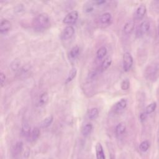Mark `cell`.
<instances>
[{
  "mask_svg": "<svg viewBox=\"0 0 159 159\" xmlns=\"http://www.w3.org/2000/svg\"><path fill=\"white\" fill-rule=\"evenodd\" d=\"M50 24L48 15L46 13H41L34 19L32 26L35 31L42 32L48 29L50 27Z\"/></svg>",
  "mask_w": 159,
  "mask_h": 159,
  "instance_id": "obj_1",
  "label": "cell"
},
{
  "mask_svg": "<svg viewBox=\"0 0 159 159\" xmlns=\"http://www.w3.org/2000/svg\"><path fill=\"white\" fill-rule=\"evenodd\" d=\"M144 75L148 80L154 81L159 76V65L154 64L148 66L145 70Z\"/></svg>",
  "mask_w": 159,
  "mask_h": 159,
  "instance_id": "obj_2",
  "label": "cell"
},
{
  "mask_svg": "<svg viewBox=\"0 0 159 159\" xmlns=\"http://www.w3.org/2000/svg\"><path fill=\"white\" fill-rule=\"evenodd\" d=\"M133 65V58L129 52H125L123 55V69L124 71H129Z\"/></svg>",
  "mask_w": 159,
  "mask_h": 159,
  "instance_id": "obj_3",
  "label": "cell"
},
{
  "mask_svg": "<svg viewBox=\"0 0 159 159\" xmlns=\"http://www.w3.org/2000/svg\"><path fill=\"white\" fill-rule=\"evenodd\" d=\"M79 16L78 12L77 11H72L63 18V22L65 24H72L76 22Z\"/></svg>",
  "mask_w": 159,
  "mask_h": 159,
  "instance_id": "obj_4",
  "label": "cell"
},
{
  "mask_svg": "<svg viewBox=\"0 0 159 159\" xmlns=\"http://www.w3.org/2000/svg\"><path fill=\"white\" fill-rule=\"evenodd\" d=\"M75 34V29L73 26L68 25L66 26L63 30L61 34V38L63 40H66L70 39Z\"/></svg>",
  "mask_w": 159,
  "mask_h": 159,
  "instance_id": "obj_5",
  "label": "cell"
},
{
  "mask_svg": "<svg viewBox=\"0 0 159 159\" xmlns=\"http://www.w3.org/2000/svg\"><path fill=\"white\" fill-rule=\"evenodd\" d=\"M150 29V23L147 21H143L138 27L137 31H136V35L138 37H140L142 36L143 34H145L146 32L148 31Z\"/></svg>",
  "mask_w": 159,
  "mask_h": 159,
  "instance_id": "obj_6",
  "label": "cell"
},
{
  "mask_svg": "<svg viewBox=\"0 0 159 159\" xmlns=\"http://www.w3.org/2000/svg\"><path fill=\"white\" fill-rule=\"evenodd\" d=\"M146 11H147L146 6L144 4H140L136 10L135 14V19L137 20L142 19L144 17L146 13Z\"/></svg>",
  "mask_w": 159,
  "mask_h": 159,
  "instance_id": "obj_7",
  "label": "cell"
},
{
  "mask_svg": "<svg viewBox=\"0 0 159 159\" xmlns=\"http://www.w3.org/2000/svg\"><path fill=\"white\" fill-rule=\"evenodd\" d=\"M11 28V23L7 19H3L0 22V32L1 34L7 32Z\"/></svg>",
  "mask_w": 159,
  "mask_h": 159,
  "instance_id": "obj_8",
  "label": "cell"
},
{
  "mask_svg": "<svg viewBox=\"0 0 159 159\" xmlns=\"http://www.w3.org/2000/svg\"><path fill=\"white\" fill-rule=\"evenodd\" d=\"M127 104V101L124 98L121 99L115 104L114 108V111L119 112L123 111L126 107Z\"/></svg>",
  "mask_w": 159,
  "mask_h": 159,
  "instance_id": "obj_9",
  "label": "cell"
},
{
  "mask_svg": "<svg viewBox=\"0 0 159 159\" xmlns=\"http://www.w3.org/2000/svg\"><path fill=\"white\" fill-rule=\"evenodd\" d=\"M99 20L101 24L107 25L110 24V22H111L112 16L109 12H105L100 16Z\"/></svg>",
  "mask_w": 159,
  "mask_h": 159,
  "instance_id": "obj_10",
  "label": "cell"
},
{
  "mask_svg": "<svg viewBox=\"0 0 159 159\" xmlns=\"http://www.w3.org/2000/svg\"><path fill=\"white\" fill-rule=\"evenodd\" d=\"M96 159H106L102 146L99 142L97 143L96 145Z\"/></svg>",
  "mask_w": 159,
  "mask_h": 159,
  "instance_id": "obj_11",
  "label": "cell"
},
{
  "mask_svg": "<svg viewBox=\"0 0 159 159\" xmlns=\"http://www.w3.org/2000/svg\"><path fill=\"white\" fill-rule=\"evenodd\" d=\"M134 22L132 20L128 21L124 26V32L125 34H130L134 29Z\"/></svg>",
  "mask_w": 159,
  "mask_h": 159,
  "instance_id": "obj_12",
  "label": "cell"
},
{
  "mask_svg": "<svg viewBox=\"0 0 159 159\" xmlns=\"http://www.w3.org/2000/svg\"><path fill=\"white\" fill-rule=\"evenodd\" d=\"M48 101V94L47 92H43L40 94L39 98V104L40 106L45 105Z\"/></svg>",
  "mask_w": 159,
  "mask_h": 159,
  "instance_id": "obj_13",
  "label": "cell"
},
{
  "mask_svg": "<svg viewBox=\"0 0 159 159\" xmlns=\"http://www.w3.org/2000/svg\"><path fill=\"white\" fill-rule=\"evenodd\" d=\"M53 120V117L52 116H50L47 117L46 118H45L40 124V127L42 128H46L48 127V126H50Z\"/></svg>",
  "mask_w": 159,
  "mask_h": 159,
  "instance_id": "obj_14",
  "label": "cell"
},
{
  "mask_svg": "<svg viewBox=\"0 0 159 159\" xmlns=\"http://www.w3.org/2000/svg\"><path fill=\"white\" fill-rule=\"evenodd\" d=\"M92 129H93V125L91 124L90 123H88V124H86L81 129V133L83 134V136L84 137H86L88 135H89L91 131H92Z\"/></svg>",
  "mask_w": 159,
  "mask_h": 159,
  "instance_id": "obj_15",
  "label": "cell"
},
{
  "mask_svg": "<svg viewBox=\"0 0 159 159\" xmlns=\"http://www.w3.org/2000/svg\"><path fill=\"white\" fill-rule=\"evenodd\" d=\"M88 117L91 120L96 119L99 115V111L98 108L93 107L90 109L88 111Z\"/></svg>",
  "mask_w": 159,
  "mask_h": 159,
  "instance_id": "obj_16",
  "label": "cell"
},
{
  "mask_svg": "<svg viewBox=\"0 0 159 159\" xmlns=\"http://www.w3.org/2000/svg\"><path fill=\"white\" fill-rule=\"evenodd\" d=\"M126 129V125L124 122H120L118 124L116 127V133L117 135H119L124 134Z\"/></svg>",
  "mask_w": 159,
  "mask_h": 159,
  "instance_id": "obj_17",
  "label": "cell"
},
{
  "mask_svg": "<svg viewBox=\"0 0 159 159\" xmlns=\"http://www.w3.org/2000/svg\"><path fill=\"white\" fill-rule=\"evenodd\" d=\"M106 54H107V48L105 47L102 46L100 47L96 52L97 58L99 60H101L103 58Z\"/></svg>",
  "mask_w": 159,
  "mask_h": 159,
  "instance_id": "obj_18",
  "label": "cell"
},
{
  "mask_svg": "<svg viewBox=\"0 0 159 159\" xmlns=\"http://www.w3.org/2000/svg\"><path fill=\"white\" fill-rule=\"evenodd\" d=\"M112 63V58L110 57H107V58H106L101 63V70H105L106 69H107L111 65Z\"/></svg>",
  "mask_w": 159,
  "mask_h": 159,
  "instance_id": "obj_19",
  "label": "cell"
},
{
  "mask_svg": "<svg viewBox=\"0 0 159 159\" xmlns=\"http://www.w3.org/2000/svg\"><path fill=\"white\" fill-rule=\"evenodd\" d=\"M76 74H77V70H76V69L75 68H72V69L70 71V72H69V73H68V76H67V78H66V83H68L71 81L76 77Z\"/></svg>",
  "mask_w": 159,
  "mask_h": 159,
  "instance_id": "obj_20",
  "label": "cell"
},
{
  "mask_svg": "<svg viewBox=\"0 0 159 159\" xmlns=\"http://www.w3.org/2000/svg\"><path fill=\"white\" fill-rule=\"evenodd\" d=\"M80 53V47L78 45L74 46L70 51L69 55L71 58H75Z\"/></svg>",
  "mask_w": 159,
  "mask_h": 159,
  "instance_id": "obj_21",
  "label": "cell"
},
{
  "mask_svg": "<svg viewBox=\"0 0 159 159\" xmlns=\"http://www.w3.org/2000/svg\"><path fill=\"white\" fill-rule=\"evenodd\" d=\"M157 107V103L155 102H152L150 104H148L146 109H145V113L147 114H150L152 112H153Z\"/></svg>",
  "mask_w": 159,
  "mask_h": 159,
  "instance_id": "obj_22",
  "label": "cell"
},
{
  "mask_svg": "<svg viewBox=\"0 0 159 159\" xmlns=\"http://www.w3.org/2000/svg\"><path fill=\"white\" fill-rule=\"evenodd\" d=\"M40 135V130L37 127H34L31 131L30 137L32 140H36Z\"/></svg>",
  "mask_w": 159,
  "mask_h": 159,
  "instance_id": "obj_23",
  "label": "cell"
},
{
  "mask_svg": "<svg viewBox=\"0 0 159 159\" xmlns=\"http://www.w3.org/2000/svg\"><path fill=\"white\" fill-rule=\"evenodd\" d=\"M22 132L24 135L26 136H30L31 134V132H30V127L29 125L28 124H24L22 125Z\"/></svg>",
  "mask_w": 159,
  "mask_h": 159,
  "instance_id": "obj_24",
  "label": "cell"
},
{
  "mask_svg": "<svg viewBox=\"0 0 159 159\" xmlns=\"http://www.w3.org/2000/svg\"><path fill=\"white\" fill-rule=\"evenodd\" d=\"M150 147V143L148 141H143L139 145V148L142 152H146Z\"/></svg>",
  "mask_w": 159,
  "mask_h": 159,
  "instance_id": "obj_25",
  "label": "cell"
},
{
  "mask_svg": "<svg viewBox=\"0 0 159 159\" xmlns=\"http://www.w3.org/2000/svg\"><path fill=\"white\" fill-rule=\"evenodd\" d=\"M120 88L122 90L124 91H126V90H128L129 88H130V82H129V80H127V79H125V80H124L121 84H120Z\"/></svg>",
  "mask_w": 159,
  "mask_h": 159,
  "instance_id": "obj_26",
  "label": "cell"
},
{
  "mask_svg": "<svg viewBox=\"0 0 159 159\" xmlns=\"http://www.w3.org/2000/svg\"><path fill=\"white\" fill-rule=\"evenodd\" d=\"M20 61L18 60H14L11 64V68L12 69V70L13 71H15V70H17L19 66H20Z\"/></svg>",
  "mask_w": 159,
  "mask_h": 159,
  "instance_id": "obj_27",
  "label": "cell"
},
{
  "mask_svg": "<svg viewBox=\"0 0 159 159\" xmlns=\"http://www.w3.org/2000/svg\"><path fill=\"white\" fill-rule=\"evenodd\" d=\"M6 80V75L2 72H1L0 73V81H1V87H2L4 85Z\"/></svg>",
  "mask_w": 159,
  "mask_h": 159,
  "instance_id": "obj_28",
  "label": "cell"
},
{
  "mask_svg": "<svg viewBox=\"0 0 159 159\" xmlns=\"http://www.w3.org/2000/svg\"><path fill=\"white\" fill-rule=\"evenodd\" d=\"M93 10H94V6H93V4H88V5L85 6L84 11H85L86 12H91Z\"/></svg>",
  "mask_w": 159,
  "mask_h": 159,
  "instance_id": "obj_29",
  "label": "cell"
},
{
  "mask_svg": "<svg viewBox=\"0 0 159 159\" xmlns=\"http://www.w3.org/2000/svg\"><path fill=\"white\" fill-rule=\"evenodd\" d=\"M22 149V143L21 142H17L15 146V150L16 152H20Z\"/></svg>",
  "mask_w": 159,
  "mask_h": 159,
  "instance_id": "obj_30",
  "label": "cell"
},
{
  "mask_svg": "<svg viewBox=\"0 0 159 159\" xmlns=\"http://www.w3.org/2000/svg\"><path fill=\"white\" fill-rule=\"evenodd\" d=\"M147 114L145 113V112H142V113H141L140 114L139 118H140V120L141 122H143V121H144L145 120V119L147 117Z\"/></svg>",
  "mask_w": 159,
  "mask_h": 159,
  "instance_id": "obj_31",
  "label": "cell"
},
{
  "mask_svg": "<svg viewBox=\"0 0 159 159\" xmlns=\"http://www.w3.org/2000/svg\"><path fill=\"white\" fill-rule=\"evenodd\" d=\"M106 1H94V3L96 4L97 5H101L102 4H104L106 3Z\"/></svg>",
  "mask_w": 159,
  "mask_h": 159,
  "instance_id": "obj_32",
  "label": "cell"
},
{
  "mask_svg": "<svg viewBox=\"0 0 159 159\" xmlns=\"http://www.w3.org/2000/svg\"><path fill=\"white\" fill-rule=\"evenodd\" d=\"M158 33H159V25H158Z\"/></svg>",
  "mask_w": 159,
  "mask_h": 159,
  "instance_id": "obj_33",
  "label": "cell"
},
{
  "mask_svg": "<svg viewBox=\"0 0 159 159\" xmlns=\"http://www.w3.org/2000/svg\"><path fill=\"white\" fill-rule=\"evenodd\" d=\"M158 141H159V139H158Z\"/></svg>",
  "mask_w": 159,
  "mask_h": 159,
  "instance_id": "obj_34",
  "label": "cell"
}]
</instances>
